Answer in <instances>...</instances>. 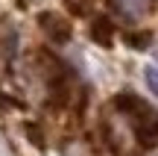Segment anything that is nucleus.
I'll return each instance as SVG.
<instances>
[{
    "mask_svg": "<svg viewBox=\"0 0 158 156\" xmlns=\"http://www.w3.org/2000/svg\"><path fill=\"white\" fill-rule=\"evenodd\" d=\"M94 38L100 41V44H108V41H111V24L108 21H97L94 24Z\"/></svg>",
    "mask_w": 158,
    "mask_h": 156,
    "instance_id": "7ed1b4c3",
    "label": "nucleus"
},
{
    "mask_svg": "<svg viewBox=\"0 0 158 156\" xmlns=\"http://www.w3.org/2000/svg\"><path fill=\"white\" fill-rule=\"evenodd\" d=\"M41 21H44V24H50V29H47V33H50V35H59V41H64V38H68V27H64V21H59V18L53 21L50 15H44Z\"/></svg>",
    "mask_w": 158,
    "mask_h": 156,
    "instance_id": "f03ea898",
    "label": "nucleus"
},
{
    "mask_svg": "<svg viewBox=\"0 0 158 156\" xmlns=\"http://www.w3.org/2000/svg\"><path fill=\"white\" fill-rule=\"evenodd\" d=\"M117 109L126 112V115H132V130H135L138 141H141L143 147H152L158 141V115L152 106H147L141 97H135V94H120L117 97Z\"/></svg>",
    "mask_w": 158,
    "mask_h": 156,
    "instance_id": "f257e3e1",
    "label": "nucleus"
}]
</instances>
